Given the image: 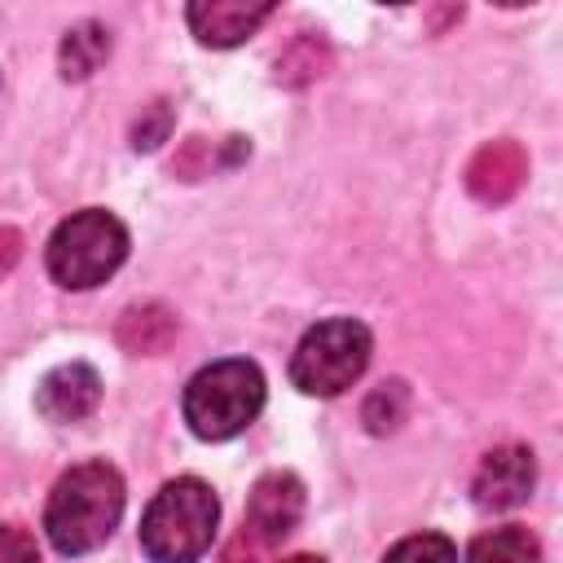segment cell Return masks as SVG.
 Here are the masks:
<instances>
[{"mask_svg":"<svg viewBox=\"0 0 563 563\" xmlns=\"http://www.w3.org/2000/svg\"><path fill=\"white\" fill-rule=\"evenodd\" d=\"M123 515V479L106 462H79L70 466L44 506V532L62 554H88L97 550Z\"/></svg>","mask_w":563,"mask_h":563,"instance_id":"1","label":"cell"},{"mask_svg":"<svg viewBox=\"0 0 563 563\" xmlns=\"http://www.w3.org/2000/svg\"><path fill=\"white\" fill-rule=\"evenodd\" d=\"M220 523V501L216 493L194 479L180 475L172 484H163L154 493V501L141 515V550L150 554V563H198L211 550Z\"/></svg>","mask_w":563,"mask_h":563,"instance_id":"2","label":"cell"},{"mask_svg":"<svg viewBox=\"0 0 563 563\" xmlns=\"http://www.w3.org/2000/svg\"><path fill=\"white\" fill-rule=\"evenodd\" d=\"M180 409L198 440H229L264 409V374L255 361H216L189 378Z\"/></svg>","mask_w":563,"mask_h":563,"instance_id":"3","label":"cell"},{"mask_svg":"<svg viewBox=\"0 0 563 563\" xmlns=\"http://www.w3.org/2000/svg\"><path fill=\"white\" fill-rule=\"evenodd\" d=\"M48 277L66 290L101 286L123 260H128V229L119 216L88 207L62 220L48 238Z\"/></svg>","mask_w":563,"mask_h":563,"instance_id":"4","label":"cell"},{"mask_svg":"<svg viewBox=\"0 0 563 563\" xmlns=\"http://www.w3.org/2000/svg\"><path fill=\"white\" fill-rule=\"evenodd\" d=\"M369 365V330L352 317L317 321L295 356H290V383L308 396H339L347 391Z\"/></svg>","mask_w":563,"mask_h":563,"instance_id":"5","label":"cell"},{"mask_svg":"<svg viewBox=\"0 0 563 563\" xmlns=\"http://www.w3.org/2000/svg\"><path fill=\"white\" fill-rule=\"evenodd\" d=\"M537 484V462L523 444H501L493 453H484L475 479H471V497L479 510H515L528 501Z\"/></svg>","mask_w":563,"mask_h":563,"instance_id":"6","label":"cell"},{"mask_svg":"<svg viewBox=\"0 0 563 563\" xmlns=\"http://www.w3.org/2000/svg\"><path fill=\"white\" fill-rule=\"evenodd\" d=\"M303 519V484L290 471H268L246 501V528L260 532L268 545H277L282 537L295 532V523Z\"/></svg>","mask_w":563,"mask_h":563,"instance_id":"7","label":"cell"},{"mask_svg":"<svg viewBox=\"0 0 563 563\" xmlns=\"http://www.w3.org/2000/svg\"><path fill=\"white\" fill-rule=\"evenodd\" d=\"M101 400V378L92 365L84 361H70V365H57L40 378V391H35V405L48 422H79L97 409Z\"/></svg>","mask_w":563,"mask_h":563,"instance_id":"8","label":"cell"},{"mask_svg":"<svg viewBox=\"0 0 563 563\" xmlns=\"http://www.w3.org/2000/svg\"><path fill=\"white\" fill-rule=\"evenodd\" d=\"M273 18V4H242V0H202L185 9L189 31L211 48H233L255 35Z\"/></svg>","mask_w":563,"mask_h":563,"instance_id":"9","label":"cell"},{"mask_svg":"<svg viewBox=\"0 0 563 563\" xmlns=\"http://www.w3.org/2000/svg\"><path fill=\"white\" fill-rule=\"evenodd\" d=\"M528 176V154L519 141H488L475 150L471 167H466V189L479 198V202H506L519 194Z\"/></svg>","mask_w":563,"mask_h":563,"instance_id":"10","label":"cell"},{"mask_svg":"<svg viewBox=\"0 0 563 563\" xmlns=\"http://www.w3.org/2000/svg\"><path fill=\"white\" fill-rule=\"evenodd\" d=\"M180 321L167 303H132L123 317H119V343L136 356H154V352H167L172 339H176Z\"/></svg>","mask_w":563,"mask_h":563,"instance_id":"11","label":"cell"},{"mask_svg":"<svg viewBox=\"0 0 563 563\" xmlns=\"http://www.w3.org/2000/svg\"><path fill=\"white\" fill-rule=\"evenodd\" d=\"M325 66H330V48H325V40L312 35V31H299V35L277 53V84H286V88H303V84L321 79Z\"/></svg>","mask_w":563,"mask_h":563,"instance_id":"12","label":"cell"},{"mask_svg":"<svg viewBox=\"0 0 563 563\" xmlns=\"http://www.w3.org/2000/svg\"><path fill=\"white\" fill-rule=\"evenodd\" d=\"M466 563H541V545L528 528L506 523V528H493V532L475 537Z\"/></svg>","mask_w":563,"mask_h":563,"instance_id":"13","label":"cell"},{"mask_svg":"<svg viewBox=\"0 0 563 563\" xmlns=\"http://www.w3.org/2000/svg\"><path fill=\"white\" fill-rule=\"evenodd\" d=\"M110 53V31L101 22H79L75 31H66L62 40V75L66 79H88Z\"/></svg>","mask_w":563,"mask_h":563,"instance_id":"14","label":"cell"},{"mask_svg":"<svg viewBox=\"0 0 563 563\" xmlns=\"http://www.w3.org/2000/svg\"><path fill=\"white\" fill-rule=\"evenodd\" d=\"M405 413H409V387H405L400 378L374 387V391L365 396V409H361V418H365V427H369L374 435L396 431V427L405 422Z\"/></svg>","mask_w":563,"mask_h":563,"instance_id":"15","label":"cell"},{"mask_svg":"<svg viewBox=\"0 0 563 563\" xmlns=\"http://www.w3.org/2000/svg\"><path fill=\"white\" fill-rule=\"evenodd\" d=\"M383 563H457V550L440 532H413V537L396 541Z\"/></svg>","mask_w":563,"mask_h":563,"instance_id":"16","label":"cell"},{"mask_svg":"<svg viewBox=\"0 0 563 563\" xmlns=\"http://www.w3.org/2000/svg\"><path fill=\"white\" fill-rule=\"evenodd\" d=\"M277 545H268L260 532H251L246 523L238 528V537L224 545V554H220V563H268V554H273Z\"/></svg>","mask_w":563,"mask_h":563,"instance_id":"17","label":"cell"},{"mask_svg":"<svg viewBox=\"0 0 563 563\" xmlns=\"http://www.w3.org/2000/svg\"><path fill=\"white\" fill-rule=\"evenodd\" d=\"M0 563H40L35 537L18 523H0Z\"/></svg>","mask_w":563,"mask_h":563,"instance_id":"18","label":"cell"},{"mask_svg":"<svg viewBox=\"0 0 563 563\" xmlns=\"http://www.w3.org/2000/svg\"><path fill=\"white\" fill-rule=\"evenodd\" d=\"M167 123H172L167 101H154V106L145 110V119H136V128H132V145H136V150H154V145L167 136Z\"/></svg>","mask_w":563,"mask_h":563,"instance_id":"19","label":"cell"},{"mask_svg":"<svg viewBox=\"0 0 563 563\" xmlns=\"http://www.w3.org/2000/svg\"><path fill=\"white\" fill-rule=\"evenodd\" d=\"M18 255H22V233L9 229V224H0V277L18 264Z\"/></svg>","mask_w":563,"mask_h":563,"instance_id":"20","label":"cell"},{"mask_svg":"<svg viewBox=\"0 0 563 563\" xmlns=\"http://www.w3.org/2000/svg\"><path fill=\"white\" fill-rule=\"evenodd\" d=\"M282 563H325V559H317V554H290V559H282Z\"/></svg>","mask_w":563,"mask_h":563,"instance_id":"21","label":"cell"}]
</instances>
